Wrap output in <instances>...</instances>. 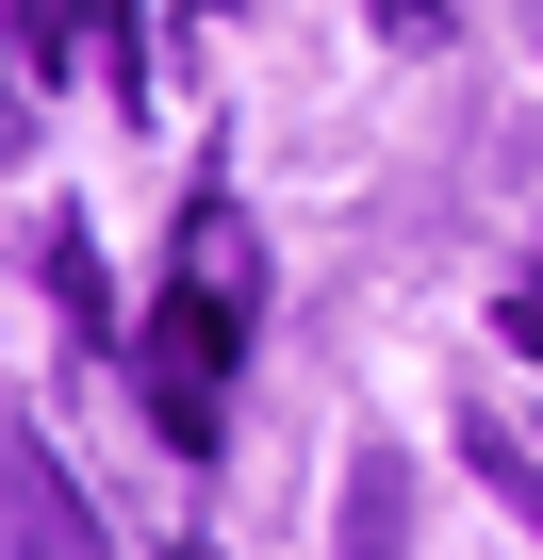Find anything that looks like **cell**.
Listing matches in <instances>:
<instances>
[{
	"mask_svg": "<svg viewBox=\"0 0 543 560\" xmlns=\"http://www.w3.org/2000/svg\"><path fill=\"white\" fill-rule=\"evenodd\" d=\"M231 363H247V231H231V198H198L181 280L132 314V396H149V429H165L181 462L231 445Z\"/></svg>",
	"mask_w": 543,
	"mask_h": 560,
	"instance_id": "1",
	"label": "cell"
},
{
	"mask_svg": "<svg viewBox=\"0 0 543 560\" xmlns=\"http://www.w3.org/2000/svg\"><path fill=\"white\" fill-rule=\"evenodd\" d=\"M0 527H17V560H116V544H99V511H83V478L50 462V429H34V412L0 429Z\"/></svg>",
	"mask_w": 543,
	"mask_h": 560,
	"instance_id": "2",
	"label": "cell"
},
{
	"mask_svg": "<svg viewBox=\"0 0 543 560\" xmlns=\"http://www.w3.org/2000/svg\"><path fill=\"white\" fill-rule=\"evenodd\" d=\"M396 527H412V494H396V462L363 445V462H346V560H396Z\"/></svg>",
	"mask_w": 543,
	"mask_h": 560,
	"instance_id": "3",
	"label": "cell"
},
{
	"mask_svg": "<svg viewBox=\"0 0 543 560\" xmlns=\"http://www.w3.org/2000/svg\"><path fill=\"white\" fill-rule=\"evenodd\" d=\"M34 264H50V298L99 330V247H83V214H34Z\"/></svg>",
	"mask_w": 543,
	"mask_h": 560,
	"instance_id": "4",
	"label": "cell"
},
{
	"mask_svg": "<svg viewBox=\"0 0 543 560\" xmlns=\"http://www.w3.org/2000/svg\"><path fill=\"white\" fill-rule=\"evenodd\" d=\"M363 18H379V50H445V34H461V0H363Z\"/></svg>",
	"mask_w": 543,
	"mask_h": 560,
	"instance_id": "5",
	"label": "cell"
},
{
	"mask_svg": "<svg viewBox=\"0 0 543 560\" xmlns=\"http://www.w3.org/2000/svg\"><path fill=\"white\" fill-rule=\"evenodd\" d=\"M17 50H34V83H67V67H83V0H34V34H17Z\"/></svg>",
	"mask_w": 543,
	"mask_h": 560,
	"instance_id": "6",
	"label": "cell"
},
{
	"mask_svg": "<svg viewBox=\"0 0 543 560\" xmlns=\"http://www.w3.org/2000/svg\"><path fill=\"white\" fill-rule=\"evenodd\" d=\"M477 478H510V494H527V527H543V462H527V445H510L494 412H477Z\"/></svg>",
	"mask_w": 543,
	"mask_h": 560,
	"instance_id": "7",
	"label": "cell"
},
{
	"mask_svg": "<svg viewBox=\"0 0 543 560\" xmlns=\"http://www.w3.org/2000/svg\"><path fill=\"white\" fill-rule=\"evenodd\" d=\"M494 330H510V347L543 363V264H527V280H510V298H494Z\"/></svg>",
	"mask_w": 543,
	"mask_h": 560,
	"instance_id": "8",
	"label": "cell"
},
{
	"mask_svg": "<svg viewBox=\"0 0 543 560\" xmlns=\"http://www.w3.org/2000/svg\"><path fill=\"white\" fill-rule=\"evenodd\" d=\"M198 18H231V0H198Z\"/></svg>",
	"mask_w": 543,
	"mask_h": 560,
	"instance_id": "9",
	"label": "cell"
},
{
	"mask_svg": "<svg viewBox=\"0 0 543 560\" xmlns=\"http://www.w3.org/2000/svg\"><path fill=\"white\" fill-rule=\"evenodd\" d=\"M181 560H214V544H181Z\"/></svg>",
	"mask_w": 543,
	"mask_h": 560,
	"instance_id": "10",
	"label": "cell"
}]
</instances>
